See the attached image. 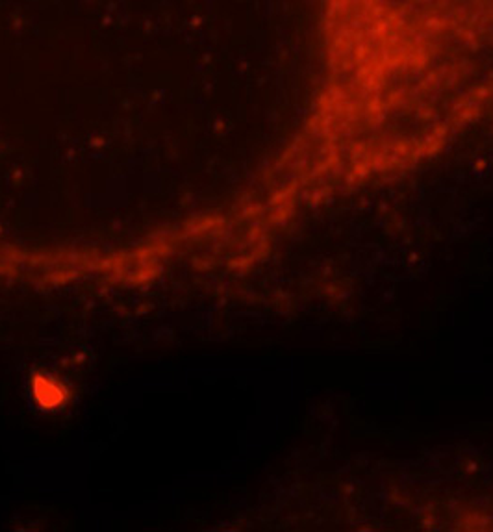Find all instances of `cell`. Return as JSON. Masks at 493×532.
Instances as JSON below:
<instances>
[{
    "mask_svg": "<svg viewBox=\"0 0 493 532\" xmlns=\"http://www.w3.org/2000/svg\"><path fill=\"white\" fill-rule=\"evenodd\" d=\"M36 397L45 407L60 404L63 401V391L56 382H49L47 378H38V382H36Z\"/></svg>",
    "mask_w": 493,
    "mask_h": 532,
    "instance_id": "6da1fadb",
    "label": "cell"
}]
</instances>
